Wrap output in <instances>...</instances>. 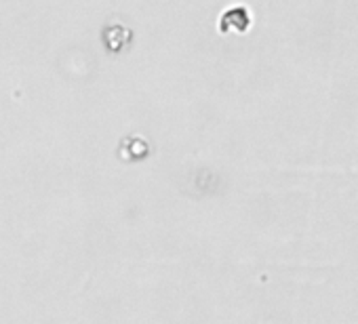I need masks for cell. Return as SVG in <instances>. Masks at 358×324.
<instances>
[{
  "mask_svg": "<svg viewBox=\"0 0 358 324\" xmlns=\"http://www.w3.org/2000/svg\"><path fill=\"white\" fill-rule=\"evenodd\" d=\"M228 15L234 20V22H230V20H222V24H220V30L224 32L230 24L234 26V28H238V32H245L247 30V26H249V17H247V11L245 9H232V11H228Z\"/></svg>",
  "mask_w": 358,
  "mask_h": 324,
  "instance_id": "cell-1",
  "label": "cell"
}]
</instances>
